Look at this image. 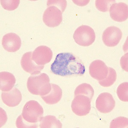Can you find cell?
Instances as JSON below:
<instances>
[{
  "label": "cell",
  "mask_w": 128,
  "mask_h": 128,
  "mask_svg": "<svg viewBox=\"0 0 128 128\" xmlns=\"http://www.w3.org/2000/svg\"><path fill=\"white\" fill-rule=\"evenodd\" d=\"M50 69L53 74L62 76H82L86 72L81 60L70 52L58 54Z\"/></svg>",
  "instance_id": "obj_1"
},
{
  "label": "cell",
  "mask_w": 128,
  "mask_h": 128,
  "mask_svg": "<svg viewBox=\"0 0 128 128\" xmlns=\"http://www.w3.org/2000/svg\"><path fill=\"white\" fill-rule=\"evenodd\" d=\"M48 75L45 73L32 75L28 79L27 88L32 94L44 96L49 93L51 89V83Z\"/></svg>",
  "instance_id": "obj_2"
},
{
  "label": "cell",
  "mask_w": 128,
  "mask_h": 128,
  "mask_svg": "<svg viewBox=\"0 0 128 128\" xmlns=\"http://www.w3.org/2000/svg\"><path fill=\"white\" fill-rule=\"evenodd\" d=\"M43 114L44 109L38 102L30 100L25 104L21 115L24 120L29 124L38 126L36 123L41 120Z\"/></svg>",
  "instance_id": "obj_3"
},
{
  "label": "cell",
  "mask_w": 128,
  "mask_h": 128,
  "mask_svg": "<svg viewBox=\"0 0 128 128\" xmlns=\"http://www.w3.org/2000/svg\"><path fill=\"white\" fill-rule=\"evenodd\" d=\"M73 37L78 44L83 47H88L94 42L96 35L94 31L90 26L82 25L76 29Z\"/></svg>",
  "instance_id": "obj_4"
},
{
  "label": "cell",
  "mask_w": 128,
  "mask_h": 128,
  "mask_svg": "<svg viewBox=\"0 0 128 128\" xmlns=\"http://www.w3.org/2000/svg\"><path fill=\"white\" fill-rule=\"evenodd\" d=\"M91 101L92 100L87 96L80 94L75 95L72 102V111L79 116L87 115L91 109Z\"/></svg>",
  "instance_id": "obj_5"
},
{
  "label": "cell",
  "mask_w": 128,
  "mask_h": 128,
  "mask_svg": "<svg viewBox=\"0 0 128 128\" xmlns=\"http://www.w3.org/2000/svg\"><path fill=\"white\" fill-rule=\"evenodd\" d=\"M48 6L43 16V22L50 28L58 26L62 20V11L55 6L50 5Z\"/></svg>",
  "instance_id": "obj_6"
},
{
  "label": "cell",
  "mask_w": 128,
  "mask_h": 128,
  "mask_svg": "<svg viewBox=\"0 0 128 128\" xmlns=\"http://www.w3.org/2000/svg\"><path fill=\"white\" fill-rule=\"evenodd\" d=\"M122 35V32L119 28L115 26H109L103 32L102 39L107 46L115 47L119 43Z\"/></svg>",
  "instance_id": "obj_7"
},
{
  "label": "cell",
  "mask_w": 128,
  "mask_h": 128,
  "mask_svg": "<svg viewBox=\"0 0 128 128\" xmlns=\"http://www.w3.org/2000/svg\"><path fill=\"white\" fill-rule=\"evenodd\" d=\"M115 106V101L111 94L102 93L99 95L96 100V109L102 113H108L113 110Z\"/></svg>",
  "instance_id": "obj_8"
},
{
  "label": "cell",
  "mask_w": 128,
  "mask_h": 128,
  "mask_svg": "<svg viewBox=\"0 0 128 128\" xmlns=\"http://www.w3.org/2000/svg\"><path fill=\"white\" fill-rule=\"evenodd\" d=\"M32 60L37 64L44 66L50 62L52 57L51 50L46 46L37 47L32 53Z\"/></svg>",
  "instance_id": "obj_9"
},
{
  "label": "cell",
  "mask_w": 128,
  "mask_h": 128,
  "mask_svg": "<svg viewBox=\"0 0 128 128\" xmlns=\"http://www.w3.org/2000/svg\"><path fill=\"white\" fill-rule=\"evenodd\" d=\"M89 74L94 79L101 81L106 78L108 73V68L100 60L92 62L89 66Z\"/></svg>",
  "instance_id": "obj_10"
},
{
  "label": "cell",
  "mask_w": 128,
  "mask_h": 128,
  "mask_svg": "<svg viewBox=\"0 0 128 128\" xmlns=\"http://www.w3.org/2000/svg\"><path fill=\"white\" fill-rule=\"evenodd\" d=\"M109 12L111 18L116 22H123L128 19V5L125 3L113 4L110 8Z\"/></svg>",
  "instance_id": "obj_11"
},
{
  "label": "cell",
  "mask_w": 128,
  "mask_h": 128,
  "mask_svg": "<svg viewBox=\"0 0 128 128\" xmlns=\"http://www.w3.org/2000/svg\"><path fill=\"white\" fill-rule=\"evenodd\" d=\"M32 52L25 53L22 56L20 64L23 70L31 75L39 74L42 70L44 68V66L37 64L32 60Z\"/></svg>",
  "instance_id": "obj_12"
},
{
  "label": "cell",
  "mask_w": 128,
  "mask_h": 128,
  "mask_svg": "<svg viewBox=\"0 0 128 128\" xmlns=\"http://www.w3.org/2000/svg\"><path fill=\"white\" fill-rule=\"evenodd\" d=\"M3 48L9 52H15L18 50L22 45L20 37L14 33H9L5 35L2 38Z\"/></svg>",
  "instance_id": "obj_13"
},
{
  "label": "cell",
  "mask_w": 128,
  "mask_h": 128,
  "mask_svg": "<svg viewBox=\"0 0 128 128\" xmlns=\"http://www.w3.org/2000/svg\"><path fill=\"white\" fill-rule=\"evenodd\" d=\"M1 96L3 102L10 107L17 106L22 100L21 92L16 88L8 92H2Z\"/></svg>",
  "instance_id": "obj_14"
},
{
  "label": "cell",
  "mask_w": 128,
  "mask_h": 128,
  "mask_svg": "<svg viewBox=\"0 0 128 128\" xmlns=\"http://www.w3.org/2000/svg\"><path fill=\"white\" fill-rule=\"evenodd\" d=\"M51 89L49 93L44 96H41L42 100L46 104L54 105L60 101L62 96V92L60 86L51 83Z\"/></svg>",
  "instance_id": "obj_15"
},
{
  "label": "cell",
  "mask_w": 128,
  "mask_h": 128,
  "mask_svg": "<svg viewBox=\"0 0 128 128\" xmlns=\"http://www.w3.org/2000/svg\"><path fill=\"white\" fill-rule=\"evenodd\" d=\"M16 82V79L13 74L8 72L0 73V89L3 92L12 90Z\"/></svg>",
  "instance_id": "obj_16"
},
{
  "label": "cell",
  "mask_w": 128,
  "mask_h": 128,
  "mask_svg": "<svg viewBox=\"0 0 128 128\" xmlns=\"http://www.w3.org/2000/svg\"><path fill=\"white\" fill-rule=\"evenodd\" d=\"M40 127L41 128H61L62 125L56 116L48 115L42 117L40 121Z\"/></svg>",
  "instance_id": "obj_17"
},
{
  "label": "cell",
  "mask_w": 128,
  "mask_h": 128,
  "mask_svg": "<svg viewBox=\"0 0 128 128\" xmlns=\"http://www.w3.org/2000/svg\"><path fill=\"white\" fill-rule=\"evenodd\" d=\"M94 90L90 84L86 83L80 84L76 88L74 92L75 96L78 94L83 95L87 96L90 99H92L94 95Z\"/></svg>",
  "instance_id": "obj_18"
},
{
  "label": "cell",
  "mask_w": 128,
  "mask_h": 128,
  "mask_svg": "<svg viewBox=\"0 0 128 128\" xmlns=\"http://www.w3.org/2000/svg\"><path fill=\"white\" fill-rule=\"evenodd\" d=\"M116 73L114 69L112 68H108V76L104 80L99 81L101 86L104 87L111 86L115 82L116 79Z\"/></svg>",
  "instance_id": "obj_19"
},
{
  "label": "cell",
  "mask_w": 128,
  "mask_h": 128,
  "mask_svg": "<svg viewBox=\"0 0 128 128\" xmlns=\"http://www.w3.org/2000/svg\"><path fill=\"white\" fill-rule=\"evenodd\" d=\"M128 82H125L120 84L117 89L116 94L120 100L123 102H128Z\"/></svg>",
  "instance_id": "obj_20"
},
{
  "label": "cell",
  "mask_w": 128,
  "mask_h": 128,
  "mask_svg": "<svg viewBox=\"0 0 128 128\" xmlns=\"http://www.w3.org/2000/svg\"><path fill=\"white\" fill-rule=\"evenodd\" d=\"M128 118L124 116H120L112 121L110 128H128Z\"/></svg>",
  "instance_id": "obj_21"
},
{
  "label": "cell",
  "mask_w": 128,
  "mask_h": 128,
  "mask_svg": "<svg viewBox=\"0 0 128 128\" xmlns=\"http://www.w3.org/2000/svg\"><path fill=\"white\" fill-rule=\"evenodd\" d=\"M116 2L115 0H97L95 2V6L97 9L101 12H108L109 11L112 5Z\"/></svg>",
  "instance_id": "obj_22"
},
{
  "label": "cell",
  "mask_w": 128,
  "mask_h": 128,
  "mask_svg": "<svg viewBox=\"0 0 128 128\" xmlns=\"http://www.w3.org/2000/svg\"><path fill=\"white\" fill-rule=\"evenodd\" d=\"M20 2L19 0H1L0 4L5 10L12 11L17 8Z\"/></svg>",
  "instance_id": "obj_23"
},
{
  "label": "cell",
  "mask_w": 128,
  "mask_h": 128,
  "mask_svg": "<svg viewBox=\"0 0 128 128\" xmlns=\"http://www.w3.org/2000/svg\"><path fill=\"white\" fill-rule=\"evenodd\" d=\"M47 5H53L58 8L60 9L62 12H63L67 6L66 0H48L47 2Z\"/></svg>",
  "instance_id": "obj_24"
},
{
  "label": "cell",
  "mask_w": 128,
  "mask_h": 128,
  "mask_svg": "<svg viewBox=\"0 0 128 128\" xmlns=\"http://www.w3.org/2000/svg\"><path fill=\"white\" fill-rule=\"evenodd\" d=\"M16 126L17 128H38V126L34 125L24 120L20 115L16 121Z\"/></svg>",
  "instance_id": "obj_25"
}]
</instances>
